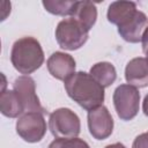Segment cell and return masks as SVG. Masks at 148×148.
Returning <instances> with one entry per match:
<instances>
[{
	"label": "cell",
	"mask_w": 148,
	"mask_h": 148,
	"mask_svg": "<svg viewBox=\"0 0 148 148\" xmlns=\"http://www.w3.org/2000/svg\"><path fill=\"white\" fill-rule=\"evenodd\" d=\"M49 128L56 139L77 138L81 130L80 118L71 109H57L50 114Z\"/></svg>",
	"instance_id": "4"
},
{
	"label": "cell",
	"mask_w": 148,
	"mask_h": 148,
	"mask_svg": "<svg viewBox=\"0 0 148 148\" xmlns=\"http://www.w3.org/2000/svg\"><path fill=\"white\" fill-rule=\"evenodd\" d=\"M145 54H146V59L148 60V52H147V53H145Z\"/></svg>",
	"instance_id": "22"
},
{
	"label": "cell",
	"mask_w": 148,
	"mask_h": 148,
	"mask_svg": "<svg viewBox=\"0 0 148 148\" xmlns=\"http://www.w3.org/2000/svg\"><path fill=\"white\" fill-rule=\"evenodd\" d=\"M141 43H142L143 53H147V52H148V27L145 29V31H143V34H142Z\"/></svg>",
	"instance_id": "19"
},
{
	"label": "cell",
	"mask_w": 148,
	"mask_h": 148,
	"mask_svg": "<svg viewBox=\"0 0 148 148\" xmlns=\"http://www.w3.org/2000/svg\"><path fill=\"white\" fill-rule=\"evenodd\" d=\"M44 8L54 15L67 16L73 15L74 8L76 6V1H64V0H44L43 2Z\"/></svg>",
	"instance_id": "16"
},
{
	"label": "cell",
	"mask_w": 148,
	"mask_h": 148,
	"mask_svg": "<svg viewBox=\"0 0 148 148\" xmlns=\"http://www.w3.org/2000/svg\"><path fill=\"white\" fill-rule=\"evenodd\" d=\"M142 111H143V113L148 117V94L145 96V98H143V102H142Z\"/></svg>",
	"instance_id": "20"
},
{
	"label": "cell",
	"mask_w": 148,
	"mask_h": 148,
	"mask_svg": "<svg viewBox=\"0 0 148 148\" xmlns=\"http://www.w3.org/2000/svg\"><path fill=\"white\" fill-rule=\"evenodd\" d=\"M13 90L16 91V94L23 105L24 113L39 112V113L44 114L46 112L45 109L42 106L39 98L36 94L35 81L29 75L18 76L13 83Z\"/></svg>",
	"instance_id": "7"
},
{
	"label": "cell",
	"mask_w": 148,
	"mask_h": 148,
	"mask_svg": "<svg viewBox=\"0 0 148 148\" xmlns=\"http://www.w3.org/2000/svg\"><path fill=\"white\" fill-rule=\"evenodd\" d=\"M138 12L135 2L132 1H114L108 8V21L117 27L123 25Z\"/></svg>",
	"instance_id": "12"
},
{
	"label": "cell",
	"mask_w": 148,
	"mask_h": 148,
	"mask_svg": "<svg viewBox=\"0 0 148 148\" xmlns=\"http://www.w3.org/2000/svg\"><path fill=\"white\" fill-rule=\"evenodd\" d=\"M105 148H126V147L123 143H120V142H116V143H112V145L106 146Z\"/></svg>",
	"instance_id": "21"
},
{
	"label": "cell",
	"mask_w": 148,
	"mask_h": 148,
	"mask_svg": "<svg viewBox=\"0 0 148 148\" xmlns=\"http://www.w3.org/2000/svg\"><path fill=\"white\" fill-rule=\"evenodd\" d=\"M148 18L146 14L138 10L133 17H131L123 25L118 27V32L120 37L128 43H139L141 40L142 34L147 28Z\"/></svg>",
	"instance_id": "10"
},
{
	"label": "cell",
	"mask_w": 148,
	"mask_h": 148,
	"mask_svg": "<svg viewBox=\"0 0 148 148\" xmlns=\"http://www.w3.org/2000/svg\"><path fill=\"white\" fill-rule=\"evenodd\" d=\"M88 128L96 140H104L111 135L113 131V119L108 108L101 105L88 111Z\"/></svg>",
	"instance_id": "8"
},
{
	"label": "cell",
	"mask_w": 148,
	"mask_h": 148,
	"mask_svg": "<svg viewBox=\"0 0 148 148\" xmlns=\"http://www.w3.org/2000/svg\"><path fill=\"white\" fill-rule=\"evenodd\" d=\"M125 79L128 84L135 88L148 86V60L143 57L133 58L125 68Z\"/></svg>",
	"instance_id": "11"
},
{
	"label": "cell",
	"mask_w": 148,
	"mask_h": 148,
	"mask_svg": "<svg viewBox=\"0 0 148 148\" xmlns=\"http://www.w3.org/2000/svg\"><path fill=\"white\" fill-rule=\"evenodd\" d=\"M67 95L87 111L94 110L104 102V87L89 73L76 72L65 81Z\"/></svg>",
	"instance_id": "1"
},
{
	"label": "cell",
	"mask_w": 148,
	"mask_h": 148,
	"mask_svg": "<svg viewBox=\"0 0 148 148\" xmlns=\"http://www.w3.org/2000/svg\"><path fill=\"white\" fill-rule=\"evenodd\" d=\"M147 133H148V132H147Z\"/></svg>",
	"instance_id": "23"
},
{
	"label": "cell",
	"mask_w": 148,
	"mask_h": 148,
	"mask_svg": "<svg viewBox=\"0 0 148 148\" xmlns=\"http://www.w3.org/2000/svg\"><path fill=\"white\" fill-rule=\"evenodd\" d=\"M113 104L121 120H131L139 112L140 92L131 84H120L113 92Z\"/></svg>",
	"instance_id": "5"
},
{
	"label": "cell",
	"mask_w": 148,
	"mask_h": 148,
	"mask_svg": "<svg viewBox=\"0 0 148 148\" xmlns=\"http://www.w3.org/2000/svg\"><path fill=\"white\" fill-rule=\"evenodd\" d=\"M46 65L49 73L57 80H61L64 82L75 73L76 67L75 60L71 54L59 51L50 56Z\"/></svg>",
	"instance_id": "9"
},
{
	"label": "cell",
	"mask_w": 148,
	"mask_h": 148,
	"mask_svg": "<svg viewBox=\"0 0 148 148\" xmlns=\"http://www.w3.org/2000/svg\"><path fill=\"white\" fill-rule=\"evenodd\" d=\"M10 61L14 68L24 75L37 71L44 62V52L39 42L34 37H22L12 47Z\"/></svg>",
	"instance_id": "2"
},
{
	"label": "cell",
	"mask_w": 148,
	"mask_h": 148,
	"mask_svg": "<svg viewBox=\"0 0 148 148\" xmlns=\"http://www.w3.org/2000/svg\"><path fill=\"white\" fill-rule=\"evenodd\" d=\"M0 111L9 118H16L24 113L23 105L15 90H2L0 96Z\"/></svg>",
	"instance_id": "14"
},
{
	"label": "cell",
	"mask_w": 148,
	"mask_h": 148,
	"mask_svg": "<svg viewBox=\"0 0 148 148\" xmlns=\"http://www.w3.org/2000/svg\"><path fill=\"white\" fill-rule=\"evenodd\" d=\"M89 74L104 88L110 87L117 79V72L114 66L108 61L95 64L90 68Z\"/></svg>",
	"instance_id": "15"
},
{
	"label": "cell",
	"mask_w": 148,
	"mask_h": 148,
	"mask_svg": "<svg viewBox=\"0 0 148 148\" xmlns=\"http://www.w3.org/2000/svg\"><path fill=\"white\" fill-rule=\"evenodd\" d=\"M71 17L76 20L89 31L94 27L97 18L96 5L91 1H76L74 13Z\"/></svg>",
	"instance_id": "13"
},
{
	"label": "cell",
	"mask_w": 148,
	"mask_h": 148,
	"mask_svg": "<svg viewBox=\"0 0 148 148\" xmlns=\"http://www.w3.org/2000/svg\"><path fill=\"white\" fill-rule=\"evenodd\" d=\"M132 148H148V133L138 135L133 141Z\"/></svg>",
	"instance_id": "18"
},
{
	"label": "cell",
	"mask_w": 148,
	"mask_h": 148,
	"mask_svg": "<svg viewBox=\"0 0 148 148\" xmlns=\"http://www.w3.org/2000/svg\"><path fill=\"white\" fill-rule=\"evenodd\" d=\"M49 148H90L89 145L79 138H71V139H54Z\"/></svg>",
	"instance_id": "17"
},
{
	"label": "cell",
	"mask_w": 148,
	"mask_h": 148,
	"mask_svg": "<svg viewBox=\"0 0 148 148\" xmlns=\"http://www.w3.org/2000/svg\"><path fill=\"white\" fill-rule=\"evenodd\" d=\"M16 132L27 142H39L46 133V121L43 113H23L16 121Z\"/></svg>",
	"instance_id": "6"
},
{
	"label": "cell",
	"mask_w": 148,
	"mask_h": 148,
	"mask_svg": "<svg viewBox=\"0 0 148 148\" xmlns=\"http://www.w3.org/2000/svg\"><path fill=\"white\" fill-rule=\"evenodd\" d=\"M89 31L73 17L60 21L56 28V39L64 50L74 51L84 45L88 40Z\"/></svg>",
	"instance_id": "3"
}]
</instances>
